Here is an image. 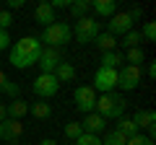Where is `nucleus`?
<instances>
[{
  "instance_id": "nucleus-10",
  "label": "nucleus",
  "mask_w": 156,
  "mask_h": 145,
  "mask_svg": "<svg viewBox=\"0 0 156 145\" xmlns=\"http://www.w3.org/2000/svg\"><path fill=\"white\" fill-rule=\"evenodd\" d=\"M60 62H62V49H55V47H42V52H39V62H37L42 72H55Z\"/></svg>"
},
{
  "instance_id": "nucleus-12",
  "label": "nucleus",
  "mask_w": 156,
  "mask_h": 145,
  "mask_svg": "<svg viewBox=\"0 0 156 145\" xmlns=\"http://www.w3.org/2000/svg\"><path fill=\"white\" fill-rule=\"evenodd\" d=\"M23 135V122L21 119H3L0 122V140L3 143H18Z\"/></svg>"
},
{
  "instance_id": "nucleus-20",
  "label": "nucleus",
  "mask_w": 156,
  "mask_h": 145,
  "mask_svg": "<svg viewBox=\"0 0 156 145\" xmlns=\"http://www.w3.org/2000/svg\"><path fill=\"white\" fill-rule=\"evenodd\" d=\"M29 114L34 119H50L52 117V106L47 101H37V104H29Z\"/></svg>"
},
{
  "instance_id": "nucleus-28",
  "label": "nucleus",
  "mask_w": 156,
  "mask_h": 145,
  "mask_svg": "<svg viewBox=\"0 0 156 145\" xmlns=\"http://www.w3.org/2000/svg\"><path fill=\"white\" fill-rule=\"evenodd\" d=\"M140 39L143 42H156V23L154 21H146L143 29H140Z\"/></svg>"
},
{
  "instance_id": "nucleus-17",
  "label": "nucleus",
  "mask_w": 156,
  "mask_h": 145,
  "mask_svg": "<svg viewBox=\"0 0 156 145\" xmlns=\"http://www.w3.org/2000/svg\"><path fill=\"white\" fill-rule=\"evenodd\" d=\"M91 11H94L96 16L112 18L117 13V3H115V0H94V3H91Z\"/></svg>"
},
{
  "instance_id": "nucleus-36",
  "label": "nucleus",
  "mask_w": 156,
  "mask_h": 145,
  "mask_svg": "<svg viewBox=\"0 0 156 145\" xmlns=\"http://www.w3.org/2000/svg\"><path fill=\"white\" fill-rule=\"evenodd\" d=\"M3 119H8V109H5V104H0V122Z\"/></svg>"
},
{
  "instance_id": "nucleus-37",
  "label": "nucleus",
  "mask_w": 156,
  "mask_h": 145,
  "mask_svg": "<svg viewBox=\"0 0 156 145\" xmlns=\"http://www.w3.org/2000/svg\"><path fill=\"white\" fill-rule=\"evenodd\" d=\"M39 145H57V143H55V140H52V137H44V140H42V143H39Z\"/></svg>"
},
{
  "instance_id": "nucleus-3",
  "label": "nucleus",
  "mask_w": 156,
  "mask_h": 145,
  "mask_svg": "<svg viewBox=\"0 0 156 145\" xmlns=\"http://www.w3.org/2000/svg\"><path fill=\"white\" fill-rule=\"evenodd\" d=\"M70 26L68 23H62V21H55L52 26H47L44 31L39 34L37 39H39V44L42 47H55V49H62V47L70 42Z\"/></svg>"
},
{
  "instance_id": "nucleus-29",
  "label": "nucleus",
  "mask_w": 156,
  "mask_h": 145,
  "mask_svg": "<svg viewBox=\"0 0 156 145\" xmlns=\"http://www.w3.org/2000/svg\"><path fill=\"white\" fill-rule=\"evenodd\" d=\"M73 145H101V137H99V135H89V132H83Z\"/></svg>"
},
{
  "instance_id": "nucleus-19",
  "label": "nucleus",
  "mask_w": 156,
  "mask_h": 145,
  "mask_svg": "<svg viewBox=\"0 0 156 145\" xmlns=\"http://www.w3.org/2000/svg\"><path fill=\"white\" fill-rule=\"evenodd\" d=\"M99 62H101L99 67H109V70H117V65H120V62H125V55H122L120 49H115V52H104Z\"/></svg>"
},
{
  "instance_id": "nucleus-9",
  "label": "nucleus",
  "mask_w": 156,
  "mask_h": 145,
  "mask_svg": "<svg viewBox=\"0 0 156 145\" xmlns=\"http://www.w3.org/2000/svg\"><path fill=\"white\" fill-rule=\"evenodd\" d=\"M94 91H101V93H109V91L117 88V70H109V67H99L94 72Z\"/></svg>"
},
{
  "instance_id": "nucleus-15",
  "label": "nucleus",
  "mask_w": 156,
  "mask_h": 145,
  "mask_svg": "<svg viewBox=\"0 0 156 145\" xmlns=\"http://www.w3.org/2000/svg\"><path fill=\"white\" fill-rule=\"evenodd\" d=\"M5 109H8V119H23L29 114V104L23 99H11L5 104Z\"/></svg>"
},
{
  "instance_id": "nucleus-18",
  "label": "nucleus",
  "mask_w": 156,
  "mask_h": 145,
  "mask_svg": "<svg viewBox=\"0 0 156 145\" xmlns=\"http://www.w3.org/2000/svg\"><path fill=\"white\" fill-rule=\"evenodd\" d=\"M52 75L57 78V83H70V80H76V67H73L70 62H65V60H62L60 65H57V70L52 72Z\"/></svg>"
},
{
  "instance_id": "nucleus-38",
  "label": "nucleus",
  "mask_w": 156,
  "mask_h": 145,
  "mask_svg": "<svg viewBox=\"0 0 156 145\" xmlns=\"http://www.w3.org/2000/svg\"><path fill=\"white\" fill-rule=\"evenodd\" d=\"M5 78H8V75H5L3 70H0V88H3V83H5Z\"/></svg>"
},
{
  "instance_id": "nucleus-14",
  "label": "nucleus",
  "mask_w": 156,
  "mask_h": 145,
  "mask_svg": "<svg viewBox=\"0 0 156 145\" xmlns=\"http://www.w3.org/2000/svg\"><path fill=\"white\" fill-rule=\"evenodd\" d=\"M81 127H83V132H89V135H101L107 130V119H101L96 112H91V114H86V117H83Z\"/></svg>"
},
{
  "instance_id": "nucleus-11",
  "label": "nucleus",
  "mask_w": 156,
  "mask_h": 145,
  "mask_svg": "<svg viewBox=\"0 0 156 145\" xmlns=\"http://www.w3.org/2000/svg\"><path fill=\"white\" fill-rule=\"evenodd\" d=\"M133 124L138 130H146V137H151L154 140L156 137V112L154 109H138V112H135V117H133Z\"/></svg>"
},
{
  "instance_id": "nucleus-27",
  "label": "nucleus",
  "mask_w": 156,
  "mask_h": 145,
  "mask_svg": "<svg viewBox=\"0 0 156 145\" xmlns=\"http://www.w3.org/2000/svg\"><path fill=\"white\" fill-rule=\"evenodd\" d=\"M81 135H83V127H81V122H68V124H65V137H68V140H73V143H76Z\"/></svg>"
},
{
  "instance_id": "nucleus-21",
  "label": "nucleus",
  "mask_w": 156,
  "mask_h": 145,
  "mask_svg": "<svg viewBox=\"0 0 156 145\" xmlns=\"http://www.w3.org/2000/svg\"><path fill=\"white\" fill-rule=\"evenodd\" d=\"M115 130H117V132H122L125 137H135V135L140 132V130L133 124V119H130V117H122V119H117V127H115Z\"/></svg>"
},
{
  "instance_id": "nucleus-2",
  "label": "nucleus",
  "mask_w": 156,
  "mask_h": 145,
  "mask_svg": "<svg viewBox=\"0 0 156 145\" xmlns=\"http://www.w3.org/2000/svg\"><path fill=\"white\" fill-rule=\"evenodd\" d=\"M125 106H128V101L117 93V91H109V93L96 96V109L94 112L101 119H122L125 117Z\"/></svg>"
},
{
  "instance_id": "nucleus-4",
  "label": "nucleus",
  "mask_w": 156,
  "mask_h": 145,
  "mask_svg": "<svg viewBox=\"0 0 156 145\" xmlns=\"http://www.w3.org/2000/svg\"><path fill=\"white\" fill-rule=\"evenodd\" d=\"M70 34L78 39V44H94V39L99 36V21L91 16L76 18V26L70 29Z\"/></svg>"
},
{
  "instance_id": "nucleus-22",
  "label": "nucleus",
  "mask_w": 156,
  "mask_h": 145,
  "mask_svg": "<svg viewBox=\"0 0 156 145\" xmlns=\"http://www.w3.org/2000/svg\"><path fill=\"white\" fill-rule=\"evenodd\" d=\"M68 11H70L76 18H83L86 13L91 11V3L89 0H70V8H68Z\"/></svg>"
},
{
  "instance_id": "nucleus-6",
  "label": "nucleus",
  "mask_w": 156,
  "mask_h": 145,
  "mask_svg": "<svg viewBox=\"0 0 156 145\" xmlns=\"http://www.w3.org/2000/svg\"><path fill=\"white\" fill-rule=\"evenodd\" d=\"M73 101H76V109L83 114H91L96 109V91L91 86H78L73 91Z\"/></svg>"
},
{
  "instance_id": "nucleus-26",
  "label": "nucleus",
  "mask_w": 156,
  "mask_h": 145,
  "mask_svg": "<svg viewBox=\"0 0 156 145\" xmlns=\"http://www.w3.org/2000/svg\"><path fill=\"white\" fill-rule=\"evenodd\" d=\"M143 60H146V55H143L140 47H133V49H128V55H125V62H128V65H135V67H140Z\"/></svg>"
},
{
  "instance_id": "nucleus-5",
  "label": "nucleus",
  "mask_w": 156,
  "mask_h": 145,
  "mask_svg": "<svg viewBox=\"0 0 156 145\" xmlns=\"http://www.w3.org/2000/svg\"><path fill=\"white\" fill-rule=\"evenodd\" d=\"M57 88H60V83H57V78L52 72H39L37 78L31 80V91H34V96H37L39 101L52 99V96L57 93Z\"/></svg>"
},
{
  "instance_id": "nucleus-31",
  "label": "nucleus",
  "mask_w": 156,
  "mask_h": 145,
  "mask_svg": "<svg viewBox=\"0 0 156 145\" xmlns=\"http://www.w3.org/2000/svg\"><path fill=\"white\" fill-rule=\"evenodd\" d=\"M13 21H16V18H13V13H8V11H0V29H11L13 26Z\"/></svg>"
},
{
  "instance_id": "nucleus-35",
  "label": "nucleus",
  "mask_w": 156,
  "mask_h": 145,
  "mask_svg": "<svg viewBox=\"0 0 156 145\" xmlns=\"http://www.w3.org/2000/svg\"><path fill=\"white\" fill-rule=\"evenodd\" d=\"M146 72H148V78L154 80L156 78V62H148V70H146Z\"/></svg>"
},
{
  "instance_id": "nucleus-13",
  "label": "nucleus",
  "mask_w": 156,
  "mask_h": 145,
  "mask_svg": "<svg viewBox=\"0 0 156 145\" xmlns=\"http://www.w3.org/2000/svg\"><path fill=\"white\" fill-rule=\"evenodd\" d=\"M34 21L47 29V26H52L57 21V13L50 8V3H37V8H34Z\"/></svg>"
},
{
  "instance_id": "nucleus-1",
  "label": "nucleus",
  "mask_w": 156,
  "mask_h": 145,
  "mask_svg": "<svg viewBox=\"0 0 156 145\" xmlns=\"http://www.w3.org/2000/svg\"><path fill=\"white\" fill-rule=\"evenodd\" d=\"M39 52H42V44L37 36H21L8 52V62L18 70H29L31 65L39 62Z\"/></svg>"
},
{
  "instance_id": "nucleus-33",
  "label": "nucleus",
  "mask_w": 156,
  "mask_h": 145,
  "mask_svg": "<svg viewBox=\"0 0 156 145\" xmlns=\"http://www.w3.org/2000/svg\"><path fill=\"white\" fill-rule=\"evenodd\" d=\"M128 16H130V21H140V18H143V8H140V5H133V8H130V11H128Z\"/></svg>"
},
{
  "instance_id": "nucleus-7",
  "label": "nucleus",
  "mask_w": 156,
  "mask_h": 145,
  "mask_svg": "<svg viewBox=\"0 0 156 145\" xmlns=\"http://www.w3.org/2000/svg\"><path fill=\"white\" fill-rule=\"evenodd\" d=\"M140 67L135 65H122L120 70H117V88H122V91H135L140 86Z\"/></svg>"
},
{
  "instance_id": "nucleus-23",
  "label": "nucleus",
  "mask_w": 156,
  "mask_h": 145,
  "mask_svg": "<svg viewBox=\"0 0 156 145\" xmlns=\"http://www.w3.org/2000/svg\"><path fill=\"white\" fill-rule=\"evenodd\" d=\"M0 93H5L8 99H21V86H18L16 80L5 78V83H3V88H0Z\"/></svg>"
},
{
  "instance_id": "nucleus-32",
  "label": "nucleus",
  "mask_w": 156,
  "mask_h": 145,
  "mask_svg": "<svg viewBox=\"0 0 156 145\" xmlns=\"http://www.w3.org/2000/svg\"><path fill=\"white\" fill-rule=\"evenodd\" d=\"M0 49H11V34L5 29H0Z\"/></svg>"
},
{
  "instance_id": "nucleus-34",
  "label": "nucleus",
  "mask_w": 156,
  "mask_h": 145,
  "mask_svg": "<svg viewBox=\"0 0 156 145\" xmlns=\"http://www.w3.org/2000/svg\"><path fill=\"white\" fill-rule=\"evenodd\" d=\"M18 8H23V0H5V11H18Z\"/></svg>"
},
{
  "instance_id": "nucleus-30",
  "label": "nucleus",
  "mask_w": 156,
  "mask_h": 145,
  "mask_svg": "<svg viewBox=\"0 0 156 145\" xmlns=\"http://www.w3.org/2000/svg\"><path fill=\"white\" fill-rule=\"evenodd\" d=\"M125 145H154V140H151V137H146V135H135V137H128V143H125Z\"/></svg>"
},
{
  "instance_id": "nucleus-25",
  "label": "nucleus",
  "mask_w": 156,
  "mask_h": 145,
  "mask_svg": "<svg viewBox=\"0 0 156 145\" xmlns=\"http://www.w3.org/2000/svg\"><path fill=\"white\" fill-rule=\"evenodd\" d=\"M140 42H143V39H140V31H135V29H133V31H128V34L122 36L120 44H122L125 49H133V47H140Z\"/></svg>"
},
{
  "instance_id": "nucleus-24",
  "label": "nucleus",
  "mask_w": 156,
  "mask_h": 145,
  "mask_svg": "<svg viewBox=\"0 0 156 145\" xmlns=\"http://www.w3.org/2000/svg\"><path fill=\"white\" fill-rule=\"evenodd\" d=\"M128 143V137H125L122 132H117V130H109V132L101 137V145H125Z\"/></svg>"
},
{
  "instance_id": "nucleus-16",
  "label": "nucleus",
  "mask_w": 156,
  "mask_h": 145,
  "mask_svg": "<svg viewBox=\"0 0 156 145\" xmlns=\"http://www.w3.org/2000/svg\"><path fill=\"white\" fill-rule=\"evenodd\" d=\"M94 44L99 47L101 55H104V52H115L117 47H120V39H117V36H112V34H107V31H99V36L94 39Z\"/></svg>"
},
{
  "instance_id": "nucleus-8",
  "label": "nucleus",
  "mask_w": 156,
  "mask_h": 145,
  "mask_svg": "<svg viewBox=\"0 0 156 145\" xmlns=\"http://www.w3.org/2000/svg\"><path fill=\"white\" fill-rule=\"evenodd\" d=\"M133 26L135 23L130 21L128 11H117L115 16L107 21V34H112V36H125L128 31H133Z\"/></svg>"
}]
</instances>
